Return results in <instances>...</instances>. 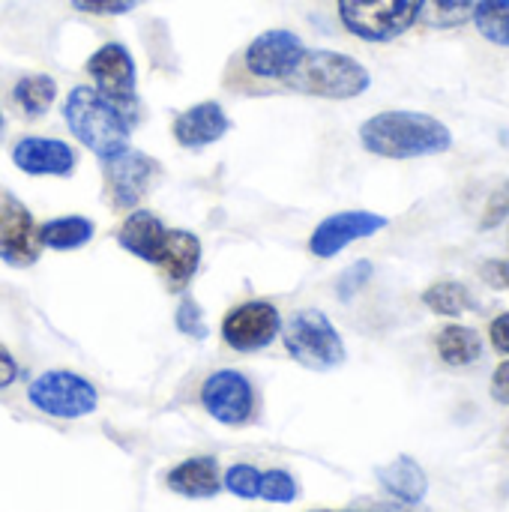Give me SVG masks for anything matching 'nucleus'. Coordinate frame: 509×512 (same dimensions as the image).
Wrapping results in <instances>:
<instances>
[{
    "label": "nucleus",
    "instance_id": "9",
    "mask_svg": "<svg viewBox=\"0 0 509 512\" xmlns=\"http://www.w3.org/2000/svg\"><path fill=\"white\" fill-rule=\"evenodd\" d=\"M39 252L42 243L33 213L0 186V258L12 267H30L36 264Z\"/></svg>",
    "mask_w": 509,
    "mask_h": 512
},
{
    "label": "nucleus",
    "instance_id": "15",
    "mask_svg": "<svg viewBox=\"0 0 509 512\" xmlns=\"http://www.w3.org/2000/svg\"><path fill=\"white\" fill-rule=\"evenodd\" d=\"M228 129H231V120L219 102H198V105L186 108L183 114H177V120H174L177 144L192 147V150L216 144Z\"/></svg>",
    "mask_w": 509,
    "mask_h": 512
},
{
    "label": "nucleus",
    "instance_id": "3",
    "mask_svg": "<svg viewBox=\"0 0 509 512\" xmlns=\"http://www.w3.org/2000/svg\"><path fill=\"white\" fill-rule=\"evenodd\" d=\"M372 84L369 69L357 63L348 54L339 51H303L300 63L291 69V75L282 81V87L306 93V96H321V99H354L366 93Z\"/></svg>",
    "mask_w": 509,
    "mask_h": 512
},
{
    "label": "nucleus",
    "instance_id": "8",
    "mask_svg": "<svg viewBox=\"0 0 509 512\" xmlns=\"http://www.w3.org/2000/svg\"><path fill=\"white\" fill-rule=\"evenodd\" d=\"M306 45L291 30H267L249 42L243 51V72L255 81H276L282 84L291 69L300 63Z\"/></svg>",
    "mask_w": 509,
    "mask_h": 512
},
{
    "label": "nucleus",
    "instance_id": "30",
    "mask_svg": "<svg viewBox=\"0 0 509 512\" xmlns=\"http://www.w3.org/2000/svg\"><path fill=\"white\" fill-rule=\"evenodd\" d=\"M141 3L144 0H72V6L78 12H87V15H123Z\"/></svg>",
    "mask_w": 509,
    "mask_h": 512
},
{
    "label": "nucleus",
    "instance_id": "18",
    "mask_svg": "<svg viewBox=\"0 0 509 512\" xmlns=\"http://www.w3.org/2000/svg\"><path fill=\"white\" fill-rule=\"evenodd\" d=\"M168 489L183 495V498H213V495H219V489H222L219 462L213 456H198V459L180 462L168 474Z\"/></svg>",
    "mask_w": 509,
    "mask_h": 512
},
{
    "label": "nucleus",
    "instance_id": "25",
    "mask_svg": "<svg viewBox=\"0 0 509 512\" xmlns=\"http://www.w3.org/2000/svg\"><path fill=\"white\" fill-rule=\"evenodd\" d=\"M474 3L477 0H426L423 9H420V18L423 24L429 27H459L471 18L474 12Z\"/></svg>",
    "mask_w": 509,
    "mask_h": 512
},
{
    "label": "nucleus",
    "instance_id": "12",
    "mask_svg": "<svg viewBox=\"0 0 509 512\" xmlns=\"http://www.w3.org/2000/svg\"><path fill=\"white\" fill-rule=\"evenodd\" d=\"M201 405L207 408V414L225 426H243L252 417L255 408V393L246 375L234 372V369H222L213 372L204 387H201Z\"/></svg>",
    "mask_w": 509,
    "mask_h": 512
},
{
    "label": "nucleus",
    "instance_id": "7",
    "mask_svg": "<svg viewBox=\"0 0 509 512\" xmlns=\"http://www.w3.org/2000/svg\"><path fill=\"white\" fill-rule=\"evenodd\" d=\"M27 399L33 408H39L42 414L48 417H57V420H78V417H87L93 414L99 396H96V387L75 375V372H45L39 375L30 387H27Z\"/></svg>",
    "mask_w": 509,
    "mask_h": 512
},
{
    "label": "nucleus",
    "instance_id": "10",
    "mask_svg": "<svg viewBox=\"0 0 509 512\" xmlns=\"http://www.w3.org/2000/svg\"><path fill=\"white\" fill-rule=\"evenodd\" d=\"M102 165H105L108 195H111L114 207H120V210L135 207L153 189V183L159 177V165L150 156H144V153H138L132 147L102 159Z\"/></svg>",
    "mask_w": 509,
    "mask_h": 512
},
{
    "label": "nucleus",
    "instance_id": "24",
    "mask_svg": "<svg viewBox=\"0 0 509 512\" xmlns=\"http://www.w3.org/2000/svg\"><path fill=\"white\" fill-rule=\"evenodd\" d=\"M471 18L480 36L509 48V0H477Z\"/></svg>",
    "mask_w": 509,
    "mask_h": 512
},
{
    "label": "nucleus",
    "instance_id": "23",
    "mask_svg": "<svg viewBox=\"0 0 509 512\" xmlns=\"http://www.w3.org/2000/svg\"><path fill=\"white\" fill-rule=\"evenodd\" d=\"M423 303L435 315H444V318H459V315H465L474 306L471 291L462 282H456V279H441V282L429 285L423 291Z\"/></svg>",
    "mask_w": 509,
    "mask_h": 512
},
{
    "label": "nucleus",
    "instance_id": "13",
    "mask_svg": "<svg viewBox=\"0 0 509 512\" xmlns=\"http://www.w3.org/2000/svg\"><path fill=\"white\" fill-rule=\"evenodd\" d=\"M387 228V216L381 213H369V210H345V213H333L327 216L309 240L312 255L318 258H333L339 255L345 246H351L354 240H366L375 237L378 231Z\"/></svg>",
    "mask_w": 509,
    "mask_h": 512
},
{
    "label": "nucleus",
    "instance_id": "19",
    "mask_svg": "<svg viewBox=\"0 0 509 512\" xmlns=\"http://www.w3.org/2000/svg\"><path fill=\"white\" fill-rule=\"evenodd\" d=\"M375 474H378L381 486L390 495H396L399 501H405V504H420L426 498V492H429L426 474H423V468L411 456H399L390 465L378 468Z\"/></svg>",
    "mask_w": 509,
    "mask_h": 512
},
{
    "label": "nucleus",
    "instance_id": "29",
    "mask_svg": "<svg viewBox=\"0 0 509 512\" xmlns=\"http://www.w3.org/2000/svg\"><path fill=\"white\" fill-rule=\"evenodd\" d=\"M177 330L192 336V339H207V324H204V315H201V306L186 297L180 306H177Z\"/></svg>",
    "mask_w": 509,
    "mask_h": 512
},
{
    "label": "nucleus",
    "instance_id": "4",
    "mask_svg": "<svg viewBox=\"0 0 509 512\" xmlns=\"http://www.w3.org/2000/svg\"><path fill=\"white\" fill-rule=\"evenodd\" d=\"M282 342L288 354L315 372H330L345 363V345L330 318L318 309H300L282 324Z\"/></svg>",
    "mask_w": 509,
    "mask_h": 512
},
{
    "label": "nucleus",
    "instance_id": "6",
    "mask_svg": "<svg viewBox=\"0 0 509 512\" xmlns=\"http://www.w3.org/2000/svg\"><path fill=\"white\" fill-rule=\"evenodd\" d=\"M87 72L96 81L99 96L108 99L129 126H135L141 120V102L135 93V60H132L129 48L120 42L102 45L87 60Z\"/></svg>",
    "mask_w": 509,
    "mask_h": 512
},
{
    "label": "nucleus",
    "instance_id": "34",
    "mask_svg": "<svg viewBox=\"0 0 509 512\" xmlns=\"http://www.w3.org/2000/svg\"><path fill=\"white\" fill-rule=\"evenodd\" d=\"M492 399L498 405H509V360L501 363L492 375Z\"/></svg>",
    "mask_w": 509,
    "mask_h": 512
},
{
    "label": "nucleus",
    "instance_id": "37",
    "mask_svg": "<svg viewBox=\"0 0 509 512\" xmlns=\"http://www.w3.org/2000/svg\"><path fill=\"white\" fill-rule=\"evenodd\" d=\"M507 243H509V237H507Z\"/></svg>",
    "mask_w": 509,
    "mask_h": 512
},
{
    "label": "nucleus",
    "instance_id": "2",
    "mask_svg": "<svg viewBox=\"0 0 509 512\" xmlns=\"http://www.w3.org/2000/svg\"><path fill=\"white\" fill-rule=\"evenodd\" d=\"M63 117L69 132L93 150L99 159H108L129 147L132 126L120 117V111L99 96L96 87H72L63 102Z\"/></svg>",
    "mask_w": 509,
    "mask_h": 512
},
{
    "label": "nucleus",
    "instance_id": "31",
    "mask_svg": "<svg viewBox=\"0 0 509 512\" xmlns=\"http://www.w3.org/2000/svg\"><path fill=\"white\" fill-rule=\"evenodd\" d=\"M369 276H372V264H369V261H357L354 267H348V270L342 273V279H339V294H342V300L354 297V294L369 282Z\"/></svg>",
    "mask_w": 509,
    "mask_h": 512
},
{
    "label": "nucleus",
    "instance_id": "1",
    "mask_svg": "<svg viewBox=\"0 0 509 512\" xmlns=\"http://www.w3.org/2000/svg\"><path fill=\"white\" fill-rule=\"evenodd\" d=\"M360 144L384 159H420L447 153L453 132L423 111H384L360 126Z\"/></svg>",
    "mask_w": 509,
    "mask_h": 512
},
{
    "label": "nucleus",
    "instance_id": "36",
    "mask_svg": "<svg viewBox=\"0 0 509 512\" xmlns=\"http://www.w3.org/2000/svg\"><path fill=\"white\" fill-rule=\"evenodd\" d=\"M3 126H6V120H3V111H0V135H3Z\"/></svg>",
    "mask_w": 509,
    "mask_h": 512
},
{
    "label": "nucleus",
    "instance_id": "22",
    "mask_svg": "<svg viewBox=\"0 0 509 512\" xmlns=\"http://www.w3.org/2000/svg\"><path fill=\"white\" fill-rule=\"evenodd\" d=\"M57 96V84L51 75H24L12 87V102L24 117H42Z\"/></svg>",
    "mask_w": 509,
    "mask_h": 512
},
{
    "label": "nucleus",
    "instance_id": "32",
    "mask_svg": "<svg viewBox=\"0 0 509 512\" xmlns=\"http://www.w3.org/2000/svg\"><path fill=\"white\" fill-rule=\"evenodd\" d=\"M480 279L492 288L509 291V261L507 258H486L480 261Z\"/></svg>",
    "mask_w": 509,
    "mask_h": 512
},
{
    "label": "nucleus",
    "instance_id": "26",
    "mask_svg": "<svg viewBox=\"0 0 509 512\" xmlns=\"http://www.w3.org/2000/svg\"><path fill=\"white\" fill-rule=\"evenodd\" d=\"M222 486H225L231 495L246 498V501L261 498V474H258L252 465H234V468H228Z\"/></svg>",
    "mask_w": 509,
    "mask_h": 512
},
{
    "label": "nucleus",
    "instance_id": "5",
    "mask_svg": "<svg viewBox=\"0 0 509 512\" xmlns=\"http://www.w3.org/2000/svg\"><path fill=\"white\" fill-rule=\"evenodd\" d=\"M426 0H336L348 33L366 42H390L414 27Z\"/></svg>",
    "mask_w": 509,
    "mask_h": 512
},
{
    "label": "nucleus",
    "instance_id": "17",
    "mask_svg": "<svg viewBox=\"0 0 509 512\" xmlns=\"http://www.w3.org/2000/svg\"><path fill=\"white\" fill-rule=\"evenodd\" d=\"M198 261H201V240L195 234L180 231V228L165 234V249L156 267L165 273L171 288H183L195 276Z\"/></svg>",
    "mask_w": 509,
    "mask_h": 512
},
{
    "label": "nucleus",
    "instance_id": "33",
    "mask_svg": "<svg viewBox=\"0 0 509 512\" xmlns=\"http://www.w3.org/2000/svg\"><path fill=\"white\" fill-rule=\"evenodd\" d=\"M489 339H492L495 351H501V354H507L509 357V312L498 315V318L492 321V327H489Z\"/></svg>",
    "mask_w": 509,
    "mask_h": 512
},
{
    "label": "nucleus",
    "instance_id": "14",
    "mask_svg": "<svg viewBox=\"0 0 509 512\" xmlns=\"http://www.w3.org/2000/svg\"><path fill=\"white\" fill-rule=\"evenodd\" d=\"M12 162L30 177H69L78 165V156L66 141L30 135L15 144Z\"/></svg>",
    "mask_w": 509,
    "mask_h": 512
},
{
    "label": "nucleus",
    "instance_id": "11",
    "mask_svg": "<svg viewBox=\"0 0 509 512\" xmlns=\"http://www.w3.org/2000/svg\"><path fill=\"white\" fill-rule=\"evenodd\" d=\"M279 330H282V318L276 306L267 300H249L231 309L222 321V339L234 351H261L279 336Z\"/></svg>",
    "mask_w": 509,
    "mask_h": 512
},
{
    "label": "nucleus",
    "instance_id": "21",
    "mask_svg": "<svg viewBox=\"0 0 509 512\" xmlns=\"http://www.w3.org/2000/svg\"><path fill=\"white\" fill-rule=\"evenodd\" d=\"M93 240V222L84 216H63V219H51L39 228V243L57 252H69V249H81L84 243Z\"/></svg>",
    "mask_w": 509,
    "mask_h": 512
},
{
    "label": "nucleus",
    "instance_id": "28",
    "mask_svg": "<svg viewBox=\"0 0 509 512\" xmlns=\"http://www.w3.org/2000/svg\"><path fill=\"white\" fill-rule=\"evenodd\" d=\"M509 219V180H504L486 201L483 207V216H480V231H492L498 228L501 222Z\"/></svg>",
    "mask_w": 509,
    "mask_h": 512
},
{
    "label": "nucleus",
    "instance_id": "16",
    "mask_svg": "<svg viewBox=\"0 0 509 512\" xmlns=\"http://www.w3.org/2000/svg\"><path fill=\"white\" fill-rule=\"evenodd\" d=\"M165 234H168V228H165L153 213L135 210V213L123 222V228L117 231V243H120L126 252H132L135 258L150 261V264H159L162 249H165Z\"/></svg>",
    "mask_w": 509,
    "mask_h": 512
},
{
    "label": "nucleus",
    "instance_id": "35",
    "mask_svg": "<svg viewBox=\"0 0 509 512\" xmlns=\"http://www.w3.org/2000/svg\"><path fill=\"white\" fill-rule=\"evenodd\" d=\"M15 378H18V366H15V360H12V354L0 345V390L9 387Z\"/></svg>",
    "mask_w": 509,
    "mask_h": 512
},
{
    "label": "nucleus",
    "instance_id": "27",
    "mask_svg": "<svg viewBox=\"0 0 509 512\" xmlns=\"http://www.w3.org/2000/svg\"><path fill=\"white\" fill-rule=\"evenodd\" d=\"M261 498L270 504H291L297 498V483L285 471H267L261 474Z\"/></svg>",
    "mask_w": 509,
    "mask_h": 512
},
{
    "label": "nucleus",
    "instance_id": "20",
    "mask_svg": "<svg viewBox=\"0 0 509 512\" xmlns=\"http://www.w3.org/2000/svg\"><path fill=\"white\" fill-rule=\"evenodd\" d=\"M435 348H438V357L447 363V366H471L483 357V339L477 330L471 327H462V324H450L444 327L438 336H435Z\"/></svg>",
    "mask_w": 509,
    "mask_h": 512
}]
</instances>
